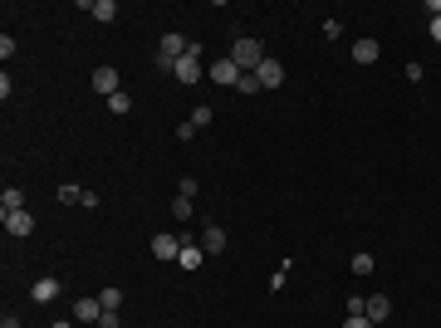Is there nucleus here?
<instances>
[{
	"mask_svg": "<svg viewBox=\"0 0 441 328\" xmlns=\"http://www.w3.org/2000/svg\"><path fill=\"white\" fill-rule=\"evenodd\" d=\"M353 275H373V255H368V250L353 255Z\"/></svg>",
	"mask_w": 441,
	"mask_h": 328,
	"instance_id": "19",
	"label": "nucleus"
},
{
	"mask_svg": "<svg viewBox=\"0 0 441 328\" xmlns=\"http://www.w3.org/2000/svg\"><path fill=\"white\" fill-rule=\"evenodd\" d=\"M59 289H64V284H59L54 275H44V279H35V284H30V299H35V304H54V299H59Z\"/></svg>",
	"mask_w": 441,
	"mask_h": 328,
	"instance_id": "8",
	"label": "nucleus"
},
{
	"mask_svg": "<svg viewBox=\"0 0 441 328\" xmlns=\"http://www.w3.org/2000/svg\"><path fill=\"white\" fill-rule=\"evenodd\" d=\"M84 10L99 20V25H108V20H118V5L113 0H84Z\"/></svg>",
	"mask_w": 441,
	"mask_h": 328,
	"instance_id": "13",
	"label": "nucleus"
},
{
	"mask_svg": "<svg viewBox=\"0 0 441 328\" xmlns=\"http://www.w3.org/2000/svg\"><path fill=\"white\" fill-rule=\"evenodd\" d=\"M230 59L240 64V74H255V69L265 64V44H260L255 34H240V39L230 44Z\"/></svg>",
	"mask_w": 441,
	"mask_h": 328,
	"instance_id": "1",
	"label": "nucleus"
},
{
	"mask_svg": "<svg viewBox=\"0 0 441 328\" xmlns=\"http://www.w3.org/2000/svg\"><path fill=\"white\" fill-rule=\"evenodd\" d=\"M108 108L118 113V118H123V113H132V94H113V99H108Z\"/></svg>",
	"mask_w": 441,
	"mask_h": 328,
	"instance_id": "18",
	"label": "nucleus"
},
{
	"mask_svg": "<svg viewBox=\"0 0 441 328\" xmlns=\"http://www.w3.org/2000/svg\"><path fill=\"white\" fill-rule=\"evenodd\" d=\"M0 211H25V191L20 187H5L0 191Z\"/></svg>",
	"mask_w": 441,
	"mask_h": 328,
	"instance_id": "15",
	"label": "nucleus"
},
{
	"mask_svg": "<svg viewBox=\"0 0 441 328\" xmlns=\"http://www.w3.org/2000/svg\"><path fill=\"white\" fill-rule=\"evenodd\" d=\"M172 216H177V220H192V216H197L192 196H177V201H172Z\"/></svg>",
	"mask_w": 441,
	"mask_h": 328,
	"instance_id": "16",
	"label": "nucleus"
},
{
	"mask_svg": "<svg viewBox=\"0 0 441 328\" xmlns=\"http://www.w3.org/2000/svg\"><path fill=\"white\" fill-rule=\"evenodd\" d=\"M255 79H260V89H280V84H285V64L265 54V64L255 69Z\"/></svg>",
	"mask_w": 441,
	"mask_h": 328,
	"instance_id": "6",
	"label": "nucleus"
},
{
	"mask_svg": "<svg viewBox=\"0 0 441 328\" xmlns=\"http://www.w3.org/2000/svg\"><path fill=\"white\" fill-rule=\"evenodd\" d=\"M59 201L64 206H84V187H59Z\"/></svg>",
	"mask_w": 441,
	"mask_h": 328,
	"instance_id": "17",
	"label": "nucleus"
},
{
	"mask_svg": "<svg viewBox=\"0 0 441 328\" xmlns=\"http://www.w3.org/2000/svg\"><path fill=\"white\" fill-rule=\"evenodd\" d=\"M363 314H368V319H373V324H383V319H387V314H392V299H387V294H373V299H368V309H363Z\"/></svg>",
	"mask_w": 441,
	"mask_h": 328,
	"instance_id": "14",
	"label": "nucleus"
},
{
	"mask_svg": "<svg viewBox=\"0 0 441 328\" xmlns=\"http://www.w3.org/2000/svg\"><path fill=\"white\" fill-rule=\"evenodd\" d=\"M201 64H206V49H201V44H187V54L172 64V79H177V84H197V79H201Z\"/></svg>",
	"mask_w": 441,
	"mask_h": 328,
	"instance_id": "2",
	"label": "nucleus"
},
{
	"mask_svg": "<svg viewBox=\"0 0 441 328\" xmlns=\"http://www.w3.org/2000/svg\"><path fill=\"white\" fill-rule=\"evenodd\" d=\"M197 132H201V127H197V122H192V118H187V122H182V127H177V137H182V142H192V137H197Z\"/></svg>",
	"mask_w": 441,
	"mask_h": 328,
	"instance_id": "23",
	"label": "nucleus"
},
{
	"mask_svg": "<svg viewBox=\"0 0 441 328\" xmlns=\"http://www.w3.org/2000/svg\"><path fill=\"white\" fill-rule=\"evenodd\" d=\"M74 319H79V324H104V299H99V294H84V299H79V304H74Z\"/></svg>",
	"mask_w": 441,
	"mask_h": 328,
	"instance_id": "3",
	"label": "nucleus"
},
{
	"mask_svg": "<svg viewBox=\"0 0 441 328\" xmlns=\"http://www.w3.org/2000/svg\"><path fill=\"white\" fill-rule=\"evenodd\" d=\"M201 250H206V255H220V250H225V225L206 220V230H201Z\"/></svg>",
	"mask_w": 441,
	"mask_h": 328,
	"instance_id": "10",
	"label": "nucleus"
},
{
	"mask_svg": "<svg viewBox=\"0 0 441 328\" xmlns=\"http://www.w3.org/2000/svg\"><path fill=\"white\" fill-rule=\"evenodd\" d=\"M0 220H5V230H10V235H20V240H25V235H35V216H30V211H0Z\"/></svg>",
	"mask_w": 441,
	"mask_h": 328,
	"instance_id": "9",
	"label": "nucleus"
},
{
	"mask_svg": "<svg viewBox=\"0 0 441 328\" xmlns=\"http://www.w3.org/2000/svg\"><path fill=\"white\" fill-rule=\"evenodd\" d=\"M94 94H118V69L113 64H104V69H94Z\"/></svg>",
	"mask_w": 441,
	"mask_h": 328,
	"instance_id": "12",
	"label": "nucleus"
},
{
	"mask_svg": "<svg viewBox=\"0 0 441 328\" xmlns=\"http://www.w3.org/2000/svg\"><path fill=\"white\" fill-rule=\"evenodd\" d=\"M152 255H157L162 265H167V260H177V255H182V235H167V230H162V235H152Z\"/></svg>",
	"mask_w": 441,
	"mask_h": 328,
	"instance_id": "7",
	"label": "nucleus"
},
{
	"mask_svg": "<svg viewBox=\"0 0 441 328\" xmlns=\"http://www.w3.org/2000/svg\"><path fill=\"white\" fill-rule=\"evenodd\" d=\"M211 79H216V84H230V89H235V84H240V64H235L230 54H220V59H211Z\"/></svg>",
	"mask_w": 441,
	"mask_h": 328,
	"instance_id": "5",
	"label": "nucleus"
},
{
	"mask_svg": "<svg viewBox=\"0 0 441 328\" xmlns=\"http://www.w3.org/2000/svg\"><path fill=\"white\" fill-rule=\"evenodd\" d=\"M432 39H437V44H441V15H437V20H432Z\"/></svg>",
	"mask_w": 441,
	"mask_h": 328,
	"instance_id": "25",
	"label": "nucleus"
},
{
	"mask_svg": "<svg viewBox=\"0 0 441 328\" xmlns=\"http://www.w3.org/2000/svg\"><path fill=\"white\" fill-rule=\"evenodd\" d=\"M235 94H260V79H255V74H240V84H235Z\"/></svg>",
	"mask_w": 441,
	"mask_h": 328,
	"instance_id": "20",
	"label": "nucleus"
},
{
	"mask_svg": "<svg viewBox=\"0 0 441 328\" xmlns=\"http://www.w3.org/2000/svg\"><path fill=\"white\" fill-rule=\"evenodd\" d=\"M99 299H104V309H118L123 304V289H99Z\"/></svg>",
	"mask_w": 441,
	"mask_h": 328,
	"instance_id": "21",
	"label": "nucleus"
},
{
	"mask_svg": "<svg viewBox=\"0 0 441 328\" xmlns=\"http://www.w3.org/2000/svg\"><path fill=\"white\" fill-rule=\"evenodd\" d=\"M343 328H373V319H368V314H348V319H343Z\"/></svg>",
	"mask_w": 441,
	"mask_h": 328,
	"instance_id": "22",
	"label": "nucleus"
},
{
	"mask_svg": "<svg viewBox=\"0 0 441 328\" xmlns=\"http://www.w3.org/2000/svg\"><path fill=\"white\" fill-rule=\"evenodd\" d=\"M201 260H206L201 240H197V235H182V255H177V265H182V270H201Z\"/></svg>",
	"mask_w": 441,
	"mask_h": 328,
	"instance_id": "4",
	"label": "nucleus"
},
{
	"mask_svg": "<svg viewBox=\"0 0 441 328\" xmlns=\"http://www.w3.org/2000/svg\"><path fill=\"white\" fill-rule=\"evenodd\" d=\"M192 122H197V127H211V108H206V103H201V108L192 113Z\"/></svg>",
	"mask_w": 441,
	"mask_h": 328,
	"instance_id": "24",
	"label": "nucleus"
},
{
	"mask_svg": "<svg viewBox=\"0 0 441 328\" xmlns=\"http://www.w3.org/2000/svg\"><path fill=\"white\" fill-rule=\"evenodd\" d=\"M378 59H383V44H378V39H373V34H368V39H358V44H353V64H378Z\"/></svg>",
	"mask_w": 441,
	"mask_h": 328,
	"instance_id": "11",
	"label": "nucleus"
}]
</instances>
